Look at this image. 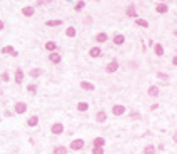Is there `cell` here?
<instances>
[{
	"instance_id": "31",
	"label": "cell",
	"mask_w": 177,
	"mask_h": 154,
	"mask_svg": "<svg viewBox=\"0 0 177 154\" xmlns=\"http://www.w3.org/2000/svg\"><path fill=\"white\" fill-rule=\"evenodd\" d=\"M155 151H157V148L152 146V144H149V146L144 148V154H155Z\"/></svg>"
},
{
	"instance_id": "16",
	"label": "cell",
	"mask_w": 177,
	"mask_h": 154,
	"mask_svg": "<svg viewBox=\"0 0 177 154\" xmlns=\"http://www.w3.org/2000/svg\"><path fill=\"white\" fill-rule=\"evenodd\" d=\"M60 25H63V20L62 19H50V20H47L45 22V27H60Z\"/></svg>"
},
{
	"instance_id": "35",
	"label": "cell",
	"mask_w": 177,
	"mask_h": 154,
	"mask_svg": "<svg viewBox=\"0 0 177 154\" xmlns=\"http://www.w3.org/2000/svg\"><path fill=\"white\" fill-rule=\"evenodd\" d=\"M157 79H161V81H169V76L165 72H157Z\"/></svg>"
},
{
	"instance_id": "3",
	"label": "cell",
	"mask_w": 177,
	"mask_h": 154,
	"mask_svg": "<svg viewBox=\"0 0 177 154\" xmlns=\"http://www.w3.org/2000/svg\"><path fill=\"white\" fill-rule=\"evenodd\" d=\"M125 17L127 19H135V17H139L137 15V7H135V3H129V5L125 7Z\"/></svg>"
},
{
	"instance_id": "22",
	"label": "cell",
	"mask_w": 177,
	"mask_h": 154,
	"mask_svg": "<svg viewBox=\"0 0 177 154\" xmlns=\"http://www.w3.org/2000/svg\"><path fill=\"white\" fill-rule=\"evenodd\" d=\"M152 49H154V54L157 57L164 55V45H162V44H159V42H157V44H154V47H152Z\"/></svg>"
},
{
	"instance_id": "19",
	"label": "cell",
	"mask_w": 177,
	"mask_h": 154,
	"mask_svg": "<svg viewBox=\"0 0 177 154\" xmlns=\"http://www.w3.org/2000/svg\"><path fill=\"white\" fill-rule=\"evenodd\" d=\"M80 89H82V91H94L95 89V85L92 84V82H88V81H80Z\"/></svg>"
},
{
	"instance_id": "38",
	"label": "cell",
	"mask_w": 177,
	"mask_h": 154,
	"mask_svg": "<svg viewBox=\"0 0 177 154\" xmlns=\"http://www.w3.org/2000/svg\"><path fill=\"white\" fill-rule=\"evenodd\" d=\"M147 45H150V47H154V42H152V39H149V40H147Z\"/></svg>"
},
{
	"instance_id": "9",
	"label": "cell",
	"mask_w": 177,
	"mask_h": 154,
	"mask_svg": "<svg viewBox=\"0 0 177 154\" xmlns=\"http://www.w3.org/2000/svg\"><path fill=\"white\" fill-rule=\"evenodd\" d=\"M110 40H112V44H114L115 47H120V45L125 44V35H124V34H115Z\"/></svg>"
},
{
	"instance_id": "42",
	"label": "cell",
	"mask_w": 177,
	"mask_h": 154,
	"mask_svg": "<svg viewBox=\"0 0 177 154\" xmlns=\"http://www.w3.org/2000/svg\"><path fill=\"white\" fill-rule=\"evenodd\" d=\"M90 2H100V0H90Z\"/></svg>"
},
{
	"instance_id": "33",
	"label": "cell",
	"mask_w": 177,
	"mask_h": 154,
	"mask_svg": "<svg viewBox=\"0 0 177 154\" xmlns=\"http://www.w3.org/2000/svg\"><path fill=\"white\" fill-rule=\"evenodd\" d=\"M27 91H29L30 94H35V92H37V84H29L27 85Z\"/></svg>"
},
{
	"instance_id": "34",
	"label": "cell",
	"mask_w": 177,
	"mask_h": 154,
	"mask_svg": "<svg viewBox=\"0 0 177 154\" xmlns=\"http://www.w3.org/2000/svg\"><path fill=\"white\" fill-rule=\"evenodd\" d=\"M92 154H104V148H97V146H92Z\"/></svg>"
},
{
	"instance_id": "40",
	"label": "cell",
	"mask_w": 177,
	"mask_h": 154,
	"mask_svg": "<svg viewBox=\"0 0 177 154\" xmlns=\"http://www.w3.org/2000/svg\"><path fill=\"white\" fill-rule=\"evenodd\" d=\"M172 139H174V142H175V144H177V132H175V134H174V137H172Z\"/></svg>"
},
{
	"instance_id": "27",
	"label": "cell",
	"mask_w": 177,
	"mask_h": 154,
	"mask_svg": "<svg viewBox=\"0 0 177 154\" xmlns=\"http://www.w3.org/2000/svg\"><path fill=\"white\" fill-rule=\"evenodd\" d=\"M92 146H97V148H104L105 146V139L104 137H95L92 141Z\"/></svg>"
},
{
	"instance_id": "23",
	"label": "cell",
	"mask_w": 177,
	"mask_h": 154,
	"mask_svg": "<svg viewBox=\"0 0 177 154\" xmlns=\"http://www.w3.org/2000/svg\"><path fill=\"white\" fill-rule=\"evenodd\" d=\"M77 35V28L75 27H72V25H69L65 28V37H69V39H74Z\"/></svg>"
},
{
	"instance_id": "21",
	"label": "cell",
	"mask_w": 177,
	"mask_h": 154,
	"mask_svg": "<svg viewBox=\"0 0 177 154\" xmlns=\"http://www.w3.org/2000/svg\"><path fill=\"white\" fill-rule=\"evenodd\" d=\"M44 49L47 52H55V51H57V44H55L54 40H47V42H45V45H44Z\"/></svg>"
},
{
	"instance_id": "2",
	"label": "cell",
	"mask_w": 177,
	"mask_h": 154,
	"mask_svg": "<svg viewBox=\"0 0 177 154\" xmlns=\"http://www.w3.org/2000/svg\"><path fill=\"white\" fill-rule=\"evenodd\" d=\"M119 67H120V62L117 59H112L110 62L105 66V72H107V74H114V72H117V70H119Z\"/></svg>"
},
{
	"instance_id": "29",
	"label": "cell",
	"mask_w": 177,
	"mask_h": 154,
	"mask_svg": "<svg viewBox=\"0 0 177 154\" xmlns=\"http://www.w3.org/2000/svg\"><path fill=\"white\" fill-rule=\"evenodd\" d=\"M77 111H79V112H87V111H88V104L87 102H79V104H77Z\"/></svg>"
},
{
	"instance_id": "5",
	"label": "cell",
	"mask_w": 177,
	"mask_h": 154,
	"mask_svg": "<svg viewBox=\"0 0 177 154\" xmlns=\"http://www.w3.org/2000/svg\"><path fill=\"white\" fill-rule=\"evenodd\" d=\"M84 146H85L84 139H74V141L69 144V149H72V151H82Z\"/></svg>"
},
{
	"instance_id": "15",
	"label": "cell",
	"mask_w": 177,
	"mask_h": 154,
	"mask_svg": "<svg viewBox=\"0 0 177 154\" xmlns=\"http://www.w3.org/2000/svg\"><path fill=\"white\" fill-rule=\"evenodd\" d=\"M44 76V70L40 69V67H32V69L29 70V77L30 79H38Z\"/></svg>"
},
{
	"instance_id": "1",
	"label": "cell",
	"mask_w": 177,
	"mask_h": 154,
	"mask_svg": "<svg viewBox=\"0 0 177 154\" xmlns=\"http://www.w3.org/2000/svg\"><path fill=\"white\" fill-rule=\"evenodd\" d=\"M107 40H110V37H109V34H107V32H97V34L94 35V42H95L97 45L105 44Z\"/></svg>"
},
{
	"instance_id": "18",
	"label": "cell",
	"mask_w": 177,
	"mask_h": 154,
	"mask_svg": "<svg viewBox=\"0 0 177 154\" xmlns=\"http://www.w3.org/2000/svg\"><path fill=\"white\" fill-rule=\"evenodd\" d=\"M95 121H97L99 124H104L105 121H107V112H105V111H99V112L95 114Z\"/></svg>"
},
{
	"instance_id": "6",
	"label": "cell",
	"mask_w": 177,
	"mask_h": 154,
	"mask_svg": "<svg viewBox=\"0 0 177 154\" xmlns=\"http://www.w3.org/2000/svg\"><path fill=\"white\" fill-rule=\"evenodd\" d=\"M0 54H3V55H12V57H19V52L13 49V45H3L2 49H0Z\"/></svg>"
},
{
	"instance_id": "14",
	"label": "cell",
	"mask_w": 177,
	"mask_h": 154,
	"mask_svg": "<svg viewBox=\"0 0 177 154\" xmlns=\"http://www.w3.org/2000/svg\"><path fill=\"white\" fill-rule=\"evenodd\" d=\"M155 12L159 13V15H165V13L169 12V7L165 2H159L157 5H155Z\"/></svg>"
},
{
	"instance_id": "24",
	"label": "cell",
	"mask_w": 177,
	"mask_h": 154,
	"mask_svg": "<svg viewBox=\"0 0 177 154\" xmlns=\"http://www.w3.org/2000/svg\"><path fill=\"white\" fill-rule=\"evenodd\" d=\"M84 9H85V0H77V2L74 3V10H75V12H82Z\"/></svg>"
},
{
	"instance_id": "44",
	"label": "cell",
	"mask_w": 177,
	"mask_h": 154,
	"mask_svg": "<svg viewBox=\"0 0 177 154\" xmlns=\"http://www.w3.org/2000/svg\"><path fill=\"white\" fill-rule=\"evenodd\" d=\"M12 2H17V0H12Z\"/></svg>"
},
{
	"instance_id": "10",
	"label": "cell",
	"mask_w": 177,
	"mask_h": 154,
	"mask_svg": "<svg viewBox=\"0 0 177 154\" xmlns=\"http://www.w3.org/2000/svg\"><path fill=\"white\" fill-rule=\"evenodd\" d=\"M50 132L54 136H60V134H63V124L62 122H54L50 126Z\"/></svg>"
},
{
	"instance_id": "41",
	"label": "cell",
	"mask_w": 177,
	"mask_h": 154,
	"mask_svg": "<svg viewBox=\"0 0 177 154\" xmlns=\"http://www.w3.org/2000/svg\"><path fill=\"white\" fill-rule=\"evenodd\" d=\"M174 35H175V37H177V28H175V30H174Z\"/></svg>"
},
{
	"instance_id": "25",
	"label": "cell",
	"mask_w": 177,
	"mask_h": 154,
	"mask_svg": "<svg viewBox=\"0 0 177 154\" xmlns=\"http://www.w3.org/2000/svg\"><path fill=\"white\" fill-rule=\"evenodd\" d=\"M38 124V116H30L29 119H27V126L29 127H35Z\"/></svg>"
},
{
	"instance_id": "7",
	"label": "cell",
	"mask_w": 177,
	"mask_h": 154,
	"mask_svg": "<svg viewBox=\"0 0 177 154\" xmlns=\"http://www.w3.org/2000/svg\"><path fill=\"white\" fill-rule=\"evenodd\" d=\"M102 49L99 47V45H94V47H90L88 49V57L90 59H99V57H102Z\"/></svg>"
},
{
	"instance_id": "30",
	"label": "cell",
	"mask_w": 177,
	"mask_h": 154,
	"mask_svg": "<svg viewBox=\"0 0 177 154\" xmlns=\"http://www.w3.org/2000/svg\"><path fill=\"white\" fill-rule=\"evenodd\" d=\"M67 149H69V148H65V146H55V148H54V154H67Z\"/></svg>"
},
{
	"instance_id": "13",
	"label": "cell",
	"mask_w": 177,
	"mask_h": 154,
	"mask_svg": "<svg viewBox=\"0 0 177 154\" xmlns=\"http://www.w3.org/2000/svg\"><path fill=\"white\" fill-rule=\"evenodd\" d=\"M13 112L15 114H25L27 112V104L25 102H15L13 104Z\"/></svg>"
},
{
	"instance_id": "20",
	"label": "cell",
	"mask_w": 177,
	"mask_h": 154,
	"mask_svg": "<svg viewBox=\"0 0 177 154\" xmlns=\"http://www.w3.org/2000/svg\"><path fill=\"white\" fill-rule=\"evenodd\" d=\"M159 94H161V89H159L157 85H150V87L147 89V96H150V97H157Z\"/></svg>"
},
{
	"instance_id": "36",
	"label": "cell",
	"mask_w": 177,
	"mask_h": 154,
	"mask_svg": "<svg viewBox=\"0 0 177 154\" xmlns=\"http://www.w3.org/2000/svg\"><path fill=\"white\" fill-rule=\"evenodd\" d=\"M172 66H174V67H177V54H175L174 57H172Z\"/></svg>"
},
{
	"instance_id": "12",
	"label": "cell",
	"mask_w": 177,
	"mask_h": 154,
	"mask_svg": "<svg viewBox=\"0 0 177 154\" xmlns=\"http://www.w3.org/2000/svg\"><path fill=\"white\" fill-rule=\"evenodd\" d=\"M49 62L57 66V64L62 62V55H60L57 51H55V52H49Z\"/></svg>"
},
{
	"instance_id": "4",
	"label": "cell",
	"mask_w": 177,
	"mask_h": 154,
	"mask_svg": "<svg viewBox=\"0 0 177 154\" xmlns=\"http://www.w3.org/2000/svg\"><path fill=\"white\" fill-rule=\"evenodd\" d=\"M23 79H25V72H23L22 67H17L15 72H13V81H15L17 85H20L23 82Z\"/></svg>"
},
{
	"instance_id": "8",
	"label": "cell",
	"mask_w": 177,
	"mask_h": 154,
	"mask_svg": "<svg viewBox=\"0 0 177 154\" xmlns=\"http://www.w3.org/2000/svg\"><path fill=\"white\" fill-rule=\"evenodd\" d=\"M22 15L23 17H27V19H32V17L35 15V7L34 5H25V7H22Z\"/></svg>"
},
{
	"instance_id": "45",
	"label": "cell",
	"mask_w": 177,
	"mask_h": 154,
	"mask_svg": "<svg viewBox=\"0 0 177 154\" xmlns=\"http://www.w3.org/2000/svg\"><path fill=\"white\" fill-rule=\"evenodd\" d=\"M0 121H2V117H0Z\"/></svg>"
},
{
	"instance_id": "17",
	"label": "cell",
	"mask_w": 177,
	"mask_h": 154,
	"mask_svg": "<svg viewBox=\"0 0 177 154\" xmlns=\"http://www.w3.org/2000/svg\"><path fill=\"white\" fill-rule=\"evenodd\" d=\"M134 24H135L137 27H140V28H147L149 27L147 19H142V17H135V19H134Z\"/></svg>"
},
{
	"instance_id": "11",
	"label": "cell",
	"mask_w": 177,
	"mask_h": 154,
	"mask_svg": "<svg viewBox=\"0 0 177 154\" xmlns=\"http://www.w3.org/2000/svg\"><path fill=\"white\" fill-rule=\"evenodd\" d=\"M127 112V107L125 106H122V104H115L114 107H112V114H114V116H124V114Z\"/></svg>"
},
{
	"instance_id": "26",
	"label": "cell",
	"mask_w": 177,
	"mask_h": 154,
	"mask_svg": "<svg viewBox=\"0 0 177 154\" xmlns=\"http://www.w3.org/2000/svg\"><path fill=\"white\" fill-rule=\"evenodd\" d=\"M82 24H84V27H92V25H94V17L85 15V17L82 19Z\"/></svg>"
},
{
	"instance_id": "37",
	"label": "cell",
	"mask_w": 177,
	"mask_h": 154,
	"mask_svg": "<svg viewBox=\"0 0 177 154\" xmlns=\"http://www.w3.org/2000/svg\"><path fill=\"white\" fill-rule=\"evenodd\" d=\"M3 28H5V24H3V20H0V32H2Z\"/></svg>"
},
{
	"instance_id": "39",
	"label": "cell",
	"mask_w": 177,
	"mask_h": 154,
	"mask_svg": "<svg viewBox=\"0 0 177 154\" xmlns=\"http://www.w3.org/2000/svg\"><path fill=\"white\" fill-rule=\"evenodd\" d=\"M157 107H159V104H152V106H150V109H152V111H155Z\"/></svg>"
},
{
	"instance_id": "32",
	"label": "cell",
	"mask_w": 177,
	"mask_h": 154,
	"mask_svg": "<svg viewBox=\"0 0 177 154\" xmlns=\"http://www.w3.org/2000/svg\"><path fill=\"white\" fill-rule=\"evenodd\" d=\"M0 81H2V82H9L10 81V74L7 72V70H5V72H2V74H0Z\"/></svg>"
},
{
	"instance_id": "28",
	"label": "cell",
	"mask_w": 177,
	"mask_h": 154,
	"mask_svg": "<svg viewBox=\"0 0 177 154\" xmlns=\"http://www.w3.org/2000/svg\"><path fill=\"white\" fill-rule=\"evenodd\" d=\"M52 3H54V0H37L34 7L37 9V7H44V5H52Z\"/></svg>"
},
{
	"instance_id": "43",
	"label": "cell",
	"mask_w": 177,
	"mask_h": 154,
	"mask_svg": "<svg viewBox=\"0 0 177 154\" xmlns=\"http://www.w3.org/2000/svg\"><path fill=\"white\" fill-rule=\"evenodd\" d=\"M159 2H165V0H159Z\"/></svg>"
}]
</instances>
